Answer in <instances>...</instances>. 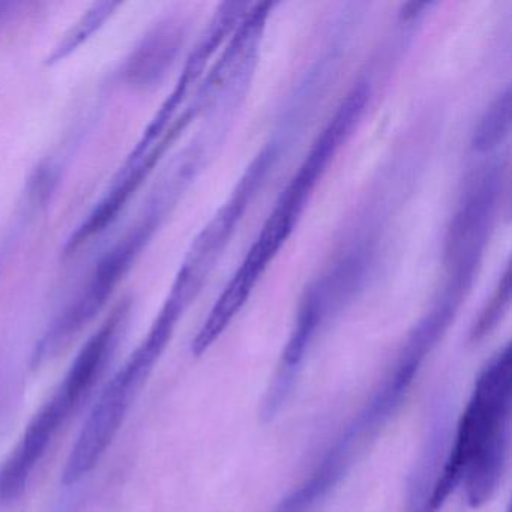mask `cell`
I'll return each instance as SVG.
<instances>
[{"mask_svg": "<svg viewBox=\"0 0 512 512\" xmlns=\"http://www.w3.org/2000/svg\"><path fill=\"white\" fill-rule=\"evenodd\" d=\"M511 418L512 352L506 344L476 379L440 467L430 512H439L460 484H464L470 508H481L496 494L508 467Z\"/></svg>", "mask_w": 512, "mask_h": 512, "instance_id": "obj_1", "label": "cell"}, {"mask_svg": "<svg viewBox=\"0 0 512 512\" xmlns=\"http://www.w3.org/2000/svg\"><path fill=\"white\" fill-rule=\"evenodd\" d=\"M71 415L73 412L55 394L38 410L13 454L0 466V503L14 502L25 493L35 467Z\"/></svg>", "mask_w": 512, "mask_h": 512, "instance_id": "obj_4", "label": "cell"}, {"mask_svg": "<svg viewBox=\"0 0 512 512\" xmlns=\"http://www.w3.org/2000/svg\"><path fill=\"white\" fill-rule=\"evenodd\" d=\"M449 415L446 404H439L433 413L424 445L407 481L404 512H430L431 494L445 460L446 442L451 430Z\"/></svg>", "mask_w": 512, "mask_h": 512, "instance_id": "obj_7", "label": "cell"}, {"mask_svg": "<svg viewBox=\"0 0 512 512\" xmlns=\"http://www.w3.org/2000/svg\"><path fill=\"white\" fill-rule=\"evenodd\" d=\"M185 41V25L175 17L161 20L131 52L122 67V80L134 89L160 85L178 58Z\"/></svg>", "mask_w": 512, "mask_h": 512, "instance_id": "obj_6", "label": "cell"}, {"mask_svg": "<svg viewBox=\"0 0 512 512\" xmlns=\"http://www.w3.org/2000/svg\"><path fill=\"white\" fill-rule=\"evenodd\" d=\"M500 190L502 176L493 167L476 173L467 185L446 235L445 259L452 280L472 284L493 224Z\"/></svg>", "mask_w": 512, "mask_h": 512, "instance_id": "obj_3", "label": "cell"}, {"mask_svg": "<svg viewBox=\"0 0 512 512\" xmlns=\"http://www.w3.org/2000/svg\"><path fill=\"white\" fill-rule=\"evenodd\" d=\"M121 7L119 2H98V4L92 5L76 23L73 28L61 38L58 44H56L53 52L50 53L47 58V65L59 64L64 59L70 58L79 47H82L95 32L100 31L103 28L104 23L115 14V11Z\"/></svg>", "mask_w": 512, "mask_h": 512, "instance_id": "obj_8", "label": "cell"}, {"mask_svg": "<svg viewBox=\"0 0 512 512\" xmlns=\"http://www.w3.org/2000/svg\"><path fill=\"white\" fill-rule=\"evenodd\" d=\"M511 128V91L506 88L490 104L473 134L472 146L478 152H488L499 146Z\"/></svg>", "mask_w": 512, "mask_h": 512, "instance_id": "obj_9", "label": "cell"}, {"mask_svg": "<svg viewBox=\"0 0 512 512\" xmlns=\"http://www.w3.org/2000/svg\"><path fill=\"white\" fill-rule=\"evenodd\" d=\"M128 316H130V304L124 302L89 338L88 343L82 347L71 364L67 376L56 389L74 412L82 406L83 401L88 398L106 371L113 353L118 349Z\"/></svg>", "mask_w": 512, "mask_h": 512, "instance_id": "obj_5", "label": "cell"}, {"mask_svg": "<svg viewBox=\"0 0 512 512\" xmlns=\"http://www.w3.org/2000/svg\"><path fill=\"white\" fill-rule=\"evenodd\" d=\"M185 187V182L175 173L167 172L163 176L136 223L103 254L82 289L44 332L32 353V367H41L64 352L83 328L103 310L116 287L142 256Z\"/></svg>", "mask_w": 512, "mask_h": 512, "instance_id": "obj_2", "label": "cell"}, {"mask_svg": "<svg viewBox=\"0 0 512 512\" xmlns=\"http://www.w3.org/2000/svg\"><path fill=\"white\" fill-rule=\"evenodd\" d=\"M509 299H511V284H509V271L506 269L490 305H487V308L482 311L481 317L473 326L472 334H470L473 341L482 340L485 335L490 334L496 328L497 323L502 319L503 313L508 308Z\"/></svg>", "mask_w": 512, "mask_h": 512, "instance_id": "obj_10", "label": "cell"}]
</instances>
